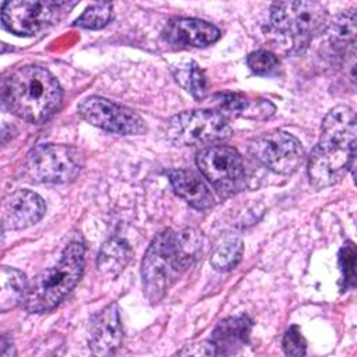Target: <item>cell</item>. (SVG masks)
Returning <instances> with one entry per match:
<instances>
[{
	"mask_svg": "<svg viewBox=\"0 0 357 357\" xmlns=\"http://www.w3.org/2000/svg\"><path fill=\"white\" fill-rule=\"evenodd\" d=\"M178 356H218L216 347L211 340L197 342L192 344L183 346L181 350L177 351Z\"/></svg>",
	"mask_w": 357,
	"mask_h": 357,
	"instance_id": "4316f807",
	"label": "cell"
},
{
	"mask_svg": "<svg viewBox=\"0 0 357 357\" xmlns=\"http://www.w3.org/2000/svg\"><path fill=\"white\" fill-rule=\"evenodd\" d=\"M244 252L243 240L234 236L223 238L211 254V265L216 271H230L238 265Z\"/></svg>",
	"mask_w": 357,
	"mask_h": 357,
	"instance_id": "ffe728a7",
	"label": "cell"
},
{
	"mask_svg": "<svg viewBox=\"0 0 357 357\" xmlns=\"http://www.w3.org/2000/svg\"><path fill=\"white\" fill-rule=\"evenodd\" d=\"M325 7L317 1H279L271 8V25L296 46L308 43L328 26Z\"/></svg>",
	"mask_w": 357,
	"mask_h": 357,
	"instance_id": "5b68a950",
	"label": "cell"
},
{
	"mask_svg": "<svg viewBox=\"0 0 357 357\" xmlns=\"http://www.w3.org/2000/svg\"><path fill=\"white\" fill-rule=\"evenodd\" d=\"M132 255L131 245L121 237H112L99 250L96 266L105 278L119 276Z\"/></svg>",
	"mask_w": 357,
	"mask_h": 357,
	"instance_id": "ac0fdd59",
	"label": "cell"
},
{
	"mask_svg": "<svg viewBox=\"0 0 357 357\" xmlns=\"http://www.w3.org/2000/svg\"><path fill=\"white\" fill-rule=\"evenodd\" d=\"M231 134L225 116L213 110H191L173 116L166 124L167 138L183 146L226 141Z\"/></svg>",
	"mask_w": 357,
	"mask_h": 357,
	"instance_id": "8992f818",
	"label": "cell"
},
{
	"mask_svg": "<svg viewBox=\"0 0 357 357\" xmlns=\"http://www.w3.org/2000/svg\"><path fill=\"white\" fill-rule=\"evenodd\" d=\"M123 339L119 307L116 303L107 304L96 312L89 325V349L95 356L113 354Z\"/></svg>",
	"mask_w": 357,
	"mask_h": 357,
	"instance_id": "4fadbf2b",
	"label": "cell"
},
{
	"mask_svg": "<svg viewBox=\"0 0 357 357\" xmlns=\"http://www.w3.org/2000/svg\"><path fill=\"white\" fill-rule=\"evenodd\" d=\"M248 67L258 75L271 74L279 64L276 56L268 50H257L247 57Z\"/></svg>",
	"mask_w": 357,
	"mask_h": 357,
	"instance_id": "d4e9b609",
	"label": "cell"
},
{
	"mask_svg": "<svg viewBox=\"0 0 357 357\" xmlns=\"http://www.w3.org/2000/svg\"><path fill=\"white\" fill-rule=\"evenodd\" d=\"M202 251V236L195 229H167L149 244L141 265L142 286L151 303L160 301L167 290L194 265Z\"/></svg>",
	"mask_w": 357,
	"mask_h": 357,
	"instance_id": "6da1fadb",
	"label": "cell"
},
{
	"mask_svg": "<svg viewBox=\"0 0 357 357\" xmlns=\"http://www.w3.org/2000/svg\"><path fill=\"white\" fill-rule=\"evenodd\" d=\"M165 39L176 46H208L220 36L219 29L202 20L177 18L167 24Z\"/></svg>",
	"mask_w": 357,
	"mask_h": 357,
	"instance_id": "5bb4252c",
	"label": "cell"
},
{
	"mask_svg": "<svg viewBox=\"0 0 357 357\" xmlns=\"http://www.w3.org/2000/svg\"><path fill=\"white\" fill-rule=\"evenodd\" d=\"M212 103L226 113L241 117L262 120L273 114L275 106L265 99H250L240 93H219L213 96Z\"/></svg>",
	"mask_w": 357,
	"mask_h": 357,
	"instance_id": "e0dca14e",
	"label": "cell"
},
{
	"mask_svg": "<svg viewBox=\"0 0 357 357\" xmlns=\"http://www.w3.org/2000/svg\"><path fill=\"white\" fill-rule=\"evenodd\" d=\"M331 38L336 43L354 42L356 36V11L349 10L336 15L332 21H328L326 26Z\"/></svg>",
	"mask_w": 357,
	"mask_h": 357,
	"instance_id": "7402d4cb",
	"label": "cell"
},
{
	"mask_svg": "<svg viewBox=\"0 0 357 357\" xmlns=\"http://www.w3.org/2000/svg\"><path fill=\"white\" fill-rule=\"evenodd\" d=\"M251 326V321L244 315L219 322L211 339L218 354H233L243 347L248 342Z\"/></svg>",
	"mask_w": 357,
	"mask_h": 357,
	"instance_id": "2e32d148",
	"label": "cell"
},
{
	"mask_svg": "<svg viewBox=\"0 0 357 357\" xmlns=\"http://www.w3.org/2000/svg\"><path fill=\"white\" fill-rule=\"evenodd\" d=\"M356 159V116L344 105L333 107L322 121L319 142L308 156V177L314 187L339 183Z\"/></svg>",
	"mask_w": 357,
	"mask_h": 357,
	"instance_id": "7a4b0ae2",
	"label": "cell"
},
{
	"mask_svg": "<svg viewBox=\"0 0 357 357\" xmlns=\"http://www.w3.org/2000/svg\"><path fill=\"white\" fill-rule=\"evenodd\" d=\"M84 245L70 243L60 261L40 272L28 286L24 308L32 314L52 311L78 283L84 271Z\"/></svg>",
	"mask_w": 357,
	"mask_h": 357,
	"instance_id": "277c9868",
	"label": "cell"
},
{
	"mask_svg": "<svg viewBox=\"0 0 357 357\" xmlns=\"http://www.w3.org/2000/svg\"><path fill=\"white\" fill-rule=\"evenodd\" d=\"M78 114L86 123L110 132L134 135L145 131L144 120L135 112L100 96L85 98L78 105Z\"/></svg>",
	"mask_w": 357,
	"mask_h": 357,
	"instance_id": "8fae6325",
	"label": "cell"
},
{
	"mask_svg": "<svg viewBox=\"0 0 357 357\" xmlns=\"http://www.w3.org/2000/svg\"><path fill=\"white\" fill-rule=\"evenodd\" d=\"M283 350L287 356H304L305 354V339L297 326H291L283 336Z\"/></svg>",
	"mask_w": 357,
	"mask_h": 357,
	"instance_id": "484cf974",
	"label": "cell"
},
{
	"mask_svg": "<svg viewBox=\"0 0 357 357\" xmlns=\"http://www.w3.org/2000/svg\"><path fill=\"white\" fill-rule=\"evenodd\" d=\"M251 155L279 174L294 173L304 160V149L301 142L291 134L273 130L255 137L250 142Z\"/></svg>",
	"mask_w": 357,
	"mask_h": 357,
	"instance_id": "9c48e42d",
	"label": "cell"
},
{
	"mask_svg": "<svg viewBox=\"0 0 357 357\" xmlns=\"http://www.w3.org/2000/svg\"><path fill=\"white\" fill-rule=\"evenodd\" d=\"M46 212L45 201L33 191L17 190L4 198L1 223L4 229L20 230L38 223Z\"/></svg>",
	"mask_w": 357,
	"mask_h": 357,
	"instance_id": "7c38bea8",
	"label": "cell"
},
{
	"mask_svg": "<svg viewBox=\"0 0 357 357\" xmlns=\"http://www.w3.org/2000/svg\"><path fill=\"white\" fill-rule=\"evenodd\" d=\"M112 3H93L74 21V25L86 29H100L112 20Z\"/></svg>",
	"mask_w": 357,
	"mask_h": 357,
	"instance_id": "603a6c76",
	"label": "cell"
},
{
	"mask_svg": "<svg viewBox=\"0 0 357 357\" xmlns=\"http://www.w3.org/2000/svg\"><path fill=\"white\" fill-rule=\"evenodd\" d=\"M74 6L68 1H7L1 7V22L15 35L32 36L57 22Z\"/></svg>",
	"mask_w": 357,
	"mask_h": 357,
	"instance_id": "52a82bcc",
	"label": "cell"
},
{
	"mask_svg": "<svg viewBox=\"0 0 357 357\" xmlns=\"http://www.w3.org/2000/svg\"><path fill=\"white\" fill-rule=\"evenodd\" d=\"M176 194L192 208L205 211L213 205V195L209 187L198 174L185 169H172L166 172Z\"/></svg>",
	"mask_w": 357,
	"mask_h": 357,
	"instance_id": "9a60e30c",
	"label": "cell"
},
{
	"mask_svg": "<svg viewBox=\"0 0 357 357\" xmlns=\"http://www.w3.org/2000/svg\"><path fill=\"white\" fill-rule=\"evenodd\" d=\"M339 265L342 271V283L343 290L354 287L356 282V245L351 241H347L339 252Z\"/></svg>",
	"mask_w": 357,
	"mask_h": 357,
	"instance_id": "cb8c5ba5",
	"label": "cell"
},
{
	"mask_svg": "<svg viewBox=\"0 0 357 357\" xmlns=\"http://www.w3.org/2000/svg\"><path fill=\"white\" fill-rule=\"evenodd\" d=\"M197 166L220 192L236 191L244 178L243 158L227 145H212L198 152Z\"/></svg>",
	"mask_w": 357,
	"mask_h": 357,
	"instance_id": "30bf717a",
	"label": "cell"
},
{
	"mask_svg": "<svg viewBox=\"0 0 357 357\" xmlns=\"http://www.w3.org/2000/svg\"><path fill=\"white\" fill-rule=\"evenodd\" d=\"M31 174L45 183H67L75 178L82 167L78 149L61 144H42L28 153Z\"/></svg>",
	"mask_w": 357,
	"mask_h": 357,
	"instance_id": "ba28073f",
	"label": "cell"
},
{
	"mask_svg": "<svg viewBox=\"0 0 357 357\" xmlns=\"http://www.w3.org/2000/svg\"><path fill=\"white\" fill-rule=\"evenodd\" d=\"M0 283V310L3 312L24 303L29 283L22 272L15 268L3 266Z\"/></svg>",
	"mask_w": 357,
	"mask_h": 357,
	"instance_id": "d6986e66",
	"label": "cell"
},
{
	"mask_svg": "<svg viewBox=\"0 0 357 357\" xmlns=\"http://www.w3.org/2000/svg\"><path fill=\"white\" fill-rule=\"evenodd\" d=\"M61 86L53 74L40 66H22L1 82V99L8 112L17 117L40 124L60 107Z\"/></svg>",
	"mask_w": 357,
	"mask_h": 357,
	"instance_id": "3957f363",
	"label": "cell"
},
{
	"mask_svg": "<svg viewBox=\"0 0 357 357\" xmlns=\"http://www.w3.org/2000/svg\"><path fill=\"white\" fill-rule=\"evenodd\" d=\"M172 73L174 79L183 89H185L188 93H191L197 99L204 98L206 91V81H205L204 73L201 71L197 63L194 61L180 63L177 66H173Z\"/></svg>",
	"mask_w": 357,
	"mask_h": 357,
	"instance_id": "44dd1931",
	"label": "cell"
}]
</instances>
